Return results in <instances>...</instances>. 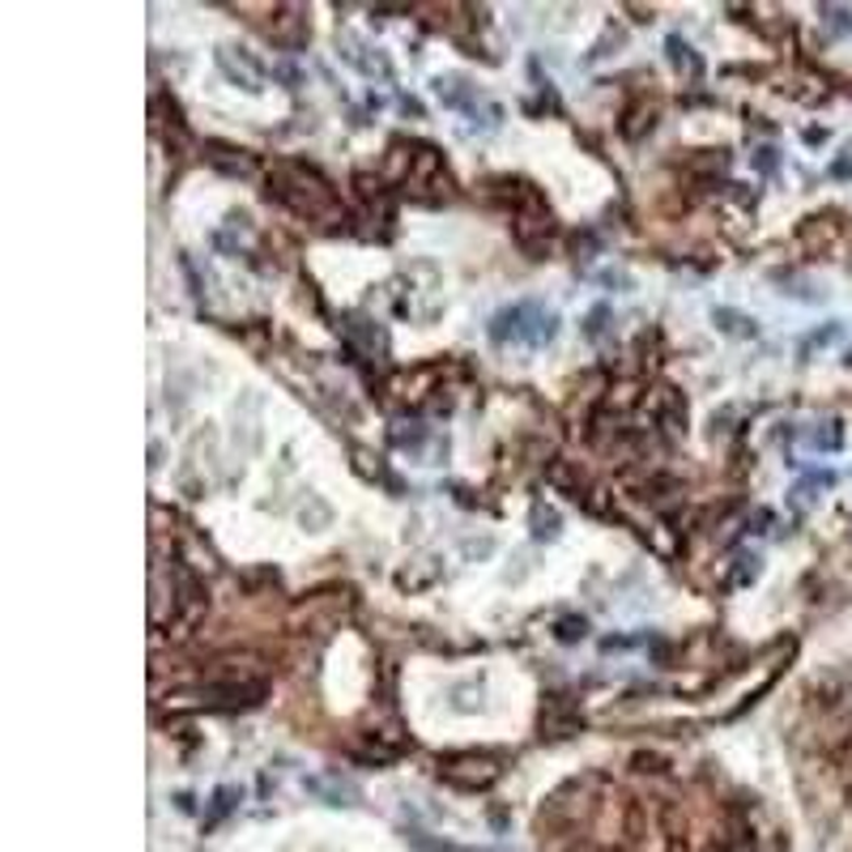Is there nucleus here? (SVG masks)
<instances>
[{
  "instance_id": "f257e3e1",
  "label": "nucleus",
  "mask_w": 852,
  "mask_h": 852,
  "mask_svg": "<svg viewBox=\"0 0 852 852\" xmlns=\"http://www.w3.org/2000/svg\"><path fill=\"white\" fill-rule=\"evenodd\" d=\"M269 196H277L295 214H312L320 223H324V214L337 218L333 183L324 180L315 167H308V163H277L269 171Z\"/></svg>"
},
{
  "instance_id": "f03ea898",
  "label": "nucleus",
  "mask_w": 852,
  "mask_h": 852,
  "mask_svg": "<svg viewBox=\"0 0 852 852\" xmlns=\"http://www.w3.org/2000/svg\"><path fill=\"white\" fill-rule=\"evenodd\" d=\"M512 337H520V341H545V337H554V315L541 312V303H512V308H503V312L491 320V341H512Z\"/></svg>"
},
{
  "instance_id": "7ed1b4c3",
  "label": "nucleus",
  "mask_w": 852,
  "mask_h": 852,
  "mask_svg": "<svg viewBox=\"0 0 852 852\" xmlns=\"http://www.w3.org/2000/svg\"><path fill=\"white\" fill-rule=\"evenodd\" d=\"M440 776L456 784V789H487L503 776V759L482 755V751H465V755H444L440 759Z\"/></svg>"
},
{
  "instance_id": "20e7f679",
  "label": "nucleus",
  "mask_w": 852,
  "mask_h": 852,
  "mask_svg": "<svg viewBox=\"0 0 852 852\" xmlns=\"http://www.w3.org/2000/svg\"><path fill=\"white\" fill-rule=\"evenodd\" d=\"M218 64H223V77L226 82H235L239 91H261L265 86V64L248 51V47H235V44H226L218 47Z\"/></svg>"
},
{
  "instance_id": "39448f33",
  "label": "nucleus",
  "mask_w": 852,
  "mask_h": 852,
  "mask_svg": "<svg viewBox=\"0 0 852 852\" xmlns=\"http://www.w3.org/2000/svg\"><path fill=\"white\" fill-rule=\"evenodd\" d=\"M205 158L218 167V171H226V176H235V180H248V176H256V154H248V149H235V145H205Z\"/></svg>"
},
{
  "instance_id": "423d86ee",
  "label": "nucleus",
  "mask_w": 852,
  "mask_h": 852,
  "mask_svg": "<svg viewBox=\"0 0 852 852\" xmlns=\"http://www.w3.org/2000/svg\"><path fill=\"white\" fill-rule=\"evenodd\" d=\"M337 47H341V56H346L350 64H359L367 77H388V73H393V69H388V56L375 51L371 44H362V39H355V35H341Z\"/></svg>"
},
{
  "instance_id": "0eeeda50",
  "label": "nucleus",
  "mask_w": 852,
  "mask_h": 852,
  "mask_svg": "<svg viewBox=\"0 0 852 852\" xmlns=\"http://www.w3.org/2000/svg\"><path fill=\"white\" fill-rule=\"evenodd\" d=\"M346 328H350V337L359 341L367 355H375V359H384L388 355V337H384V328L375 324V320H367V315H346Z\"/></svg>"
},
{
  "instance_id": "6e6552de",
  "label": "nucleus",
  "mask_w": 852,
  "mask_h": 852,
  "mask_svg": "<svg viewBox=\"0 0 852 852\" xmlns=\"http://www.w3.org/2000/svg\"><path fill=\"white\" fill-rule=\"evenodd\" d=\"M435 91L448 98V107H456V111H465V116H482L478 111V91H473V82H465V77H440L435 82Z\"/></svg>"
},
{
  "instance_id": "1a4fd4ad",
  "label": "nucleus",
  "mask_w": 852,
  "mask_h": 852,
  "mask_svg": "<svg viewBox=\"0 0 852 852\" xmlns=\"http://www.w3.org/2000/svg\"><path fill=\"white\" fill-rule=\"evenodd\" d=\"M312 793L320 802H328V806H355L359 802V789L350 780H341V776H315Z\"/></svg>"
},
{
  "instance_id": "9d476101",
  "label": "nucleus",
  "mask_w": 852,
  "mask_h": 852,
  "mask_svg": "<svg viewBox=\"0 0 852 852\" xmlns=\"http://www.w3.org/2000/svg\"><path fill=\"white\" fill-rule=\"evenodd\" d=\"M809 448L818 452H840L844 448V422L840 418H823L809 427Z\"/></svg>"
},
{
  "instance_id": "9b49d317",
  "label": "nucleus",
  "mask_w": 852,
  "mask_h": 852,
  "mask_svg": "<svg viewBox=\"0 0 852 852\" xmlns=\"http://www.w3.org/2000/svg\"><path fill=\"white\" fill-rule=\"evenodd\" d=\"M529 533H533L538 541H554L559 533H563V512H554V507L538 503V507L529 512Z\"/></svg>"
},
{
  "instance_id": "f8f14e48",
  "label": "nucleus",
  "mask_w": 852,
  "mask_h": 852,
  "mask_svg": "<svg viewBox=\"0 0 852 852\" xmlns=\"http://www.w3.org/2000/svg\"><path fill=\"white\" fill-rule=\"evenodd\" d=\"M665 56H670L682 73H704V56H699V51H691L682 35H665Z\"/></svg>"
},
{
  "instance_id": "ddd939ff",
  "label": "nucleus",
  "mask_w": 852,
  "mask_h": 852,
  "mask_svg": "<svg viewBox=\"0 0 852 852\" xmlns=\"http://www.w3.org/2000/svg\"><path fill=\"white\" fill-rule=\"evenodd\" d=\"M712 320H717L720 333H733V337H755V333H759V324H755L751 315L729 312V308H717V312H712Z\"/></svg>"
},
{
  "instance_id": "4468645a",
  "label": "nucleus",
  "mask_w": 852,
  "mask_h": 852,
  "mask_svg": "<svg viewBox=\"0 0 852 852\" xmlns=\"http://www.w3.org/2000/svg\"><path fill=\"white\" fill-rule=\"evenodd\" d=\"M393 440H397V448L413 452L422 440H427V427H422V422H413V427H397V431H393Z\"/></svg>"
},
{
  "instance_id": "2eb2a0df",
  "label": "nucleus",
  "mask_w": 852,
  "mask_h": 852,
  "mask_svg": "<svg viewBox=\"0 0 852 852\" xmlns=\"http://www.w3.org/2000/svg\"><path fill=\"white\" fill-rule=\"evenodd\" d=\"M827 337H840V324H823L818 333H809V337H806L809 346L802 350V355H814V350H823V346H827Z\"/></svg>"
},
{
  "instance_id": "dca6fc26",
  "label": "nucleus",
  "mask_w": 852,
  "mask_h": 852,
  "mask_svg": "<svg viewBox=\"0 0 852 852\" xmlns=\"http://www.w3.org/2000/svg\"><path fill=\"white\" fill-rule=\"evenodd\" d=\"M605 324H610V308H605V303H601L597 312H588V315H584V333H588V337H597V333H601Z\"/></svg>"
},
{
  "instance_id": "f3484780",
  "label": "nucleus",
  "mask_w": 852,
  "mask_h": 852,
  "mask_svg": "<svg viewBox=\"0 0 852 852\" xmlns=\"http://www.w3.org/2000/svg\"><path fill=\"white\" fill-rule=\"evenodd\" d=\"M755 167H759V171H776V167H780V149H776V145H759V149H755Z\"/></svg>"
},
{
  "instance_id": "a211bd4d",
  "label": "nucleus",
  "mask_w": 852,
  "mask_h": 852,
  "mask_svg": "<svg viewBox=\"0 0 852 852\" xmlns=\"http://www.w3.org/2000/svg\"><path fill=\"white\" fill-rule=\"evenodd\" d=\"M554 631H559V639H580L584 631H588V623H584L580 614H576V619H563V623H559Z\"/></svg>"
},
{
  "instance_id": "6ab92c4d",
  "label": "nucleus",
  "mask_w": 852,
  "mask_h": 852,
  "mask_svg": "<svg viewBox=\"0 0 852 852\" xmlns=\"http://www.w3.org/2000/svg\"><path fill=\"white\" fill-rule=\"evenodd\" d=\"M823 17H827L831 26H840V31H849L852 35V13L849 9H823Z\"/></svg>"
},
{
  "instance_id": "aec40b11",
  "label": "nucleus",
  "mask_w": 852,
  "mask_h": 852,
  "mask_svg": "<svg viewBox=\"0 0 852 852\" xmlns=\"http://www.w3.org/2000/svg\"><path fill=\"white\" fill-rule=\"evenodd\" d=\"M771 525H776V516H771V512H767V507H759V512H755V516H751V529H755V533H767V529H771Z\"/></svg>"
},
{
  "instance_id": "412c9836",
  "label": "nucleus",
  "mask_w": 852,
  "mask_h": 852,
  "mask_svg": "<svg viewBox=\"0 0 852 852\" xmlns=\"http://www.w3.org/2000/svg\"><path fill=\"white\" fill-rule=\"evenodd\" d=\"M235 797H239V793H235V789H230V793H226V797H223V793H218V797H214V818H223L226 809L235 806Z\"/></svg>"
},
{
  "instance_id": "4be33fe9",
  "label": "nucleus",
  "mask_w": 852,
  "mask_h": 852,
  "mask_svg": "<svg viewBox=\"0 0 852 852\" xmlns=\"http://www.w3.org/2000/svg\"><path fill=\"white\" fill-rule=\"evenodd\" d=\"M806 141H809V145H823V141H827V133H823V129H809Z\"/></svg>"
},
{
  "instance_id": "5701e85b",
  "label": "nucleus",
  "mask_w": 852,
  "mask_h": 852,
  "mask_svg": "<svg viewBox=\"0 0 852 852\" xmlns=\"http://www.w3.org/2000/svg\"><path fill=\"white\" fill-rule=\"evenodd\" d=\"M844 362H852V350H849V355H844Z\"/></svg>"
},
{
  "instance_id": "b1692460",
  "label": "nucleus",
  "mask_w": 852,
  "mask_h": 852,
  "mask_svg": "<svg viewBox=\"0 0 852 852\" xmlns=\"http://www.w3.org/2000/svg\"><path fill=\"white\" fill-rule=\"evenodd\" d=\"M460 852H482V849H460Z\"/></svg>"
}]
</instances>
